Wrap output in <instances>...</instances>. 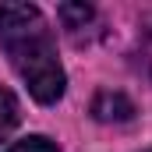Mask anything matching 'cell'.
Instances as JSON below:
<instances>
[{
    "label": "cell",
    "instance_id": "obj_3",
    "mask_svg": "<svg viewBox=\"0 0 152 152\" xmlns=\"http://www.w3.org/2000/svg\"><path fill=\"white\" fill-rule=\"evenodd\" d=\"M60 21H64V28H67V36L75 39V42H88V36L96 32L92 25H96V11L88 7V4H60Z\"/></svg>",
    "mask_w": 152,
    "mask_h": 152
},
{
    "label": "cell",
    "instance_id": "obj_5",
    "mask_svg": "<svg viewBox=\"0 0 152 152\" xmlns=\"http://www.w3.org/2000/svg\"><path fill=\"white\" fill-rule=\"evenodd\" d=\"M7 152H60L50 138H42V134H32V138H21V142H14Z\"/></svg>",
    "mask_w": 152,
    "mask_h": 152
},
{
    "label": "cell",
    "instance_id": "obj_4",
    "mask_svg": "<svg viewBox=\"0 0 152 152\" xmlns=\"http://www.w3.org/2000/svg\"><path fill=\"white\" fill-rule=\"evenodd\" d=\"M18 120H21V110H18L14 92L0 85V142H4V138H7V134L18 127Z\"/></svg>",
    "mask_w": 152,
    "mask_h": 152
},
{
    "label": "cell",
    "instance_id": "obj_2",
    "mask_svg": "<svg viewBox=\"0 0 152 152\" xmlns=\"http://www.w3.org/2000/svg\"><path fill=\"white\" fill-rule=\"evenodd\" d=\"M92 117L103 120V124H124V120L134 117V103L124 92H99L92 99Z\"/></svg>",
    "mask_w": 152,
    "mask_h": 152
},
{
    "label": "cell",
    "instance_id": "obj_1",
    "mask_svg": "<svg viewBox=\"0 0 152 152\" xmlns=\"http://www.w3.org/2000/svg\"><path fill=\"white\" fill-rule=\"evenodd\" d=\"M0 46L39 103H57L64 96L53 32L36 4H0Z\"/></svg>",
    "mask_w": 152,
    "mask_h": 152
},
{
    "label": "cell",
    "instance_id": "obj_6",
    "mask_svg": "<svg viewBox=\"0 0 152 152\" xmlns=\"http://www.w3.org/2000/svg\"><path fill=\"white\" fill-rule=\"evenodd\" d=\"M145 152H152V149H145Z\"/></svg>",
    "mask_w": 152,
    "mask_h": 152
}]
</instances>
